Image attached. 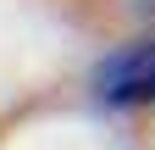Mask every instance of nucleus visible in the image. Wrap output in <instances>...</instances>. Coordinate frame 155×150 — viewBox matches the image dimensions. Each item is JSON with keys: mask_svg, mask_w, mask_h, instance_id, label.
<instances>
[{"mask_svg": "<svg viewBox=\"0 0 155 150\" xmlns=\"http://www.w3.org/2000/svg\"><path fill=\"white\" fill-rule=\"evenodd\" d=\"M94 95L105 106H133V100H155V39L122 45L94 67Z\"/></svg>", "mask_w": 155, "mask_h": 150, "instance_id": "f257e3e1", "label": "nucleus"}]
</instances>
